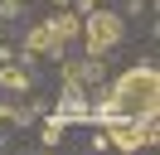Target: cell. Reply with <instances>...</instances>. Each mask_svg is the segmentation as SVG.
Wrapping results in <instances>:
<instances>
[{
	"label": "cell",
	"instance_id": "obj_7",
	"mask_svg": "<svg viewBox=\"0 0 160 155\" xmlns=\"http://www.w3.org/2000/svg\"><path fill=\"white\" fill-rule=\"evenodd\" d=\"M0 121H20V116H15V112H10V107H0Z\"/></svg>",
	"mask_w": 160,
	"mask_h": 155
},
{
	"label": "cell",
	"instance_id": "obj_3",
	"mask_svg": "<svg viewBox=\"0 0 160 155\" xmlns=\"http://www.w3.org/2000/svg\"><path fill=\"white\" fill-rule=\"evenodd\" d=\"M73 39H78V19H73L68 5H63V15L44 19V24L24 39V48H29V53H39V58H63V48H68Z\"/></svg>",
	"mask_w": 160,
	"mask_h": 155
},
{
	"label": "cell",
	"instance_id": "obj_6",
	"mask_svg": "<svg viewBox=\"0 0 160 155\" xmlns=\"http://www.w3.org/2000/svg\"><path fill=\"white\" fill-rule=\"evenodd\" d=\"M0 82L10 87V92H29V73H24V68H15V63L0 68Z\"/></svg>",
	"mask_w": 160,
	"mask_h": 155
},
{
	"label": "cell",
	"instance_id": "obj_4",
	"mask_svg": "<svg viewBox=\"0 0 160 155\" xmlns=\"http://www.w3.org/2000/svg\"><path fill=\"white\" fill-rule=\"evenodd\" d=\"M107 141L121 145V150L150 145V141H155V116H141V121H112V126H107Z\"/></svg>",
	"mask_w": 160,
	"mask_h": 155
},
{
	"label": "cell",
	"instance_id": "obj_5",
	"mask_svg": "<svg viewBox=\"0 0 160 155\" xmlns=\"http://www.w3.org/2000/svg\"><path fill=\"white\" fill-rule=\"evenodd\" d=\"M73 121H88V102H82V87L68 82L58 97V112H53V126H73Z\"/></svg>",
	"mask_w": 160,
	"mask_h": 155
},
{
	"label": "cell",
	"instance_id": "obj_2",
	"mask_svg": "<svg viewBox=\"0 0 160 155\" xmlns=\"http://www.w3.org/2000/svg\"><path fill=\"white\" fill-rule=\"evenodd\" d=\"M78 34H82V44H88V58H107L112 48L126 39V24H121L117 10H92L78 24Z\"/></svg>",
	"mask_w": 160,
	"mask_h": 155
},
{
	"label": "cell",
	"instance_id": "obj_8",
	"mask_svg": "<svg viewBox=\"0 0 160 155\" xmlns=\"http://www.w3.org/2000/svg\"><path fill=\"white\" fill-rule=\"evenodd\" d=\"M53 5H73V0H53Z\"/></svg>",
	"mask_w": 160,
	"mask_h": 155
},
{
	"label": "cell",
	"instance_id": "obj_1",
	"mask_svg": "<svg viewBox=\"0 0 160 155\" xmlns=\"http://www.w3.org/2000/svg\"><path fill=\"white\" fill-rule=\"evenodd\" d=\"M160 107V73L150 63H136L112 82V92L97 107H88V121L112 126V121H141V116H155Z\"/></svg>",
	"mask_w": 160,
	"mask_h": 155
}]
</instances>
